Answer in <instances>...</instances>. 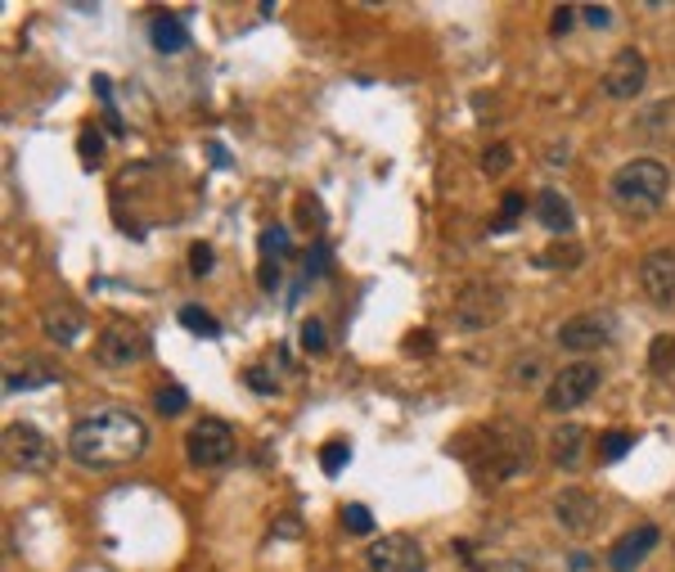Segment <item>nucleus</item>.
Wrapping results in <instances>:
<instances>
[{
	"instance_id": "f257e3e1",
	"label": "nucleus",
	"mask_w": 675,
	"mask_h": 572,
	"mask_svg": "<svg viewBox=\"0 0 675 572\" xmlns=\"http://www.w3.org/2000/svg\"><path fill=\"white\" fill-rule=\"evenodd\" d=\"M149 446V429L144 419L131 415V410H95L73 424L68 433V450L81 469H117V465H131L144 456Z\"/></svg>"
},
{
	"instance_id": "f03ea898",
	"label": "nucleus",
	"mask_w": 675,
	"mask_h": 572,
	"mask_svg": "<svg viewBox=\"0 0 675 572\" xmlns=\"http://www.w3.org/2000/svg\"><path fill=\"white\" fill-rule=\"evenodd\" d=\"M482 442V465L491 478H518V473H527L532 460H536V450H532V433L527 429H518L513 419H496V424H486L477 433Z\"/></svg>"
},
{
	"instance_id": "7ed1b4c3",
	"label": "nucleus",
	"mask_w": 675,
	"mask_h": 572,
	"mask_svg": "<svg viewBox=\"0 0 675 572\" xmlns=\"http://www.w3.org/2000/svg\"><path fill=\"white\" fill-rule=\"evenodd\" d=\"M608 190H612V199H617V207H626V213H653V207L666 199V190H671V171L658 158H631L626 167L612 171Z\"/></svg>"
},
{
	"instance_id": "20e7f679",
	"label": "nucleus",
	"mask_w": 675,
	"mask_h": 572,
	"mask_svg": "<svg viewBox=\"0 0 675 572\" xmlns=\"http://www.w3.org/2000/svg\"><path fill=\"white\" fill-rule=\"evenodd\" d=\"M149 352V334H144V325L140 320H113L104 325V334L95 339V360L109 370H127L136 366V360H144Z\"/></svg>"
},
{
	"instance_id": "39448f33",
	"label": "nucleus",
	"mask_w": 675,
	"mask_h": 572,
	"mask_svg": "<svg viewBox=\"0 0 675 572\" xmlns=\"http://www.w3.org/2000/svg\"><path fill=\"white\" fill-rule=\"evenodd\" d=\"M0 446H5L10 469H18V473H46L54 465V442L37 424H23V419L5 429Z\"/></svg>"
},
{
	"instance_id": "423d86ee",
	"label": "nucleus",
	"mask_w": 675,
	"mask_h": 572,
	"mask_svg": "<svg viewBox=\"0 0 675 572\" xmlns=\"http://www.w3.org/2000/svg\"><path fill=\"white\" fill-rule=\"evenodd\" d=\"M595 387H599V366H590V360H572V366H563L555 379H549L545 387V410H576V406H586L595 397Z\"/></svg>"
},
{
	"instance_id": "0eeeda50",
	"label": "nucleus",
	"mask_w": 675,
	"mask_h": 572,
	"mask_svg": "<svg viewBox=\"0 0 675 572\" xmlns=\"http://www.w3.org/2000/svg\"><path fill=\"white\" fill-rule=\"evenodd\" d=\"M505 316V293L491 280H469L455 297V325L459 329H486Z\"/></svg>"
},
{
	"instance_id": "6e6552de",
	"label": "nucleus",
	"mask_w": 675,
	"mask_h": 572,
	"mask_svg": "<svg viewBox=\"0 0 675 572\" xmlns=\"http://www.w3.org/2000/svg\"><path fill=\"white\" fill-rule=\"evenodd\" d=\"M186 456L199 469H217L226 460H234V433L221 419H199V424L186 433Z\"/></svg>"
},
{
	"instance_id": "1a4fd4ad",
	"label": "nucleus",
	"mask_w": 675,
	"mask_h": 572,
	"mask_svg": "<svg viewBox=\"0 0 675 572\" xmlns=\"http://www.w3.org/2000/svg\"><path fill=\"white\" fill-rule=\"evenodd\" d=\"M644 81H649V64H644V54L639 50H617V54H612V64L603 68V77H599V90L608 100L626 104V100H639Z\"/></svg>"
},
{
	"instance_id": "9d476101",
	"label": "nucleus",
	"mask_w": 675,
	"mask_h": 572,
	"mask_svg": "<svg viewBox=\"0 0 675 572\" xmlns=\"http://www.w3.org/2000/svg\"><path fill=\"white\" fill-rule=\"evenodd\" d=\"M365 563L370 572H423V546L406 532H392L365 550Z\"/></svg>"
},
{
	"instance_id": "9b49d317",
	"label": "nucleus",
	"mask_w": 675,
	"mask_h": 572,
	"mask_svg": "<svg viewBox=\"0 0 675 572\" xmlns=\"http://www.w3.org/2000/svg\"><path fill=\"white\" fill-rule=\"evenodd\" d=\"M639 289L653 307L675 312V253L671 249H658L639 262Z\"/></svg>"
},
{
	"instance_id": "f8f14e48",
	"label": "nucleus",
	"mask_w": 675,
	"mask_h": 572,
	"mask_svg": "<svg viewBox=\"0 0 675 572\" xmlns=\"http://www.w3.org/2000/svg\"><path fill=\"white\" fill-rule=\"evenodd\" d=\"M612 343V316L603 312H581L559 329V347L568 352H599Z\"/></svg>"
},
{
	"instance_id": "ddd939ff",
	"label": "nucleus",
	"mask_w": 675,
	"mask_h": 572,
	"mask_svg": "<svg viewBox=\"0 0 675 572\" xmlns=\"http://www.w3.org/2000/svg\"><path fill=\"white\" fill-rule=\"evenodd\" d=\"M658 541H662V532H658L653 523H639V527H631L622 541H612V550H608V568H612V572H635L644 559H649V555L658 550Z\"/></svg>"
},
{
	"instance_id": "4468645a",
	"label": "nucleus",
	"mask_w": 675,
	"mask_h": 572,
	"mask_svg": "<svg viewBox=\"0 0 675 572\" xmlns=\"http://www.w3.org/2000/svg\"><path fill=\"white\" fill-rule=\"evenodd\" d=\"M555 519H559L568 532L586 536V532L599 523V496L581 492V487H568V492H559V496H555Z\"/></svg>"
},
{
	"instance_id": "2eb2a0df",
	"label": "nucleus",
	"mask_w": 675,
	"mask_h": 572,
	"mask_svg": "<svg viewBox=\"0 0 675 572\" xmlns=\"http://www.w3.org/2000/svg\"><path fill=\"white\" fill-rule=\"evenodd\" d=\"M586 442H590V433L581 424H559L555 437H549V460H555L563 473H576L586 465Z\"/></svg>"
},
{
	"instance_id": "dca6fc26",
	"label": "nucleus",
	"mask_w": 675,
	"mask_h": 572,
	"mask_svg": "<svg viewBox=\"0 0 675 572\" xmlns=\"http://www.w3.org/2000/svg\"><path fill=\"white\" fill-rule=\"evenodd\" d=\"M536 221H540L549 234H568V230H572V203H568L559 190H540V194H536Z\"/></svg>"
},
{
	"instance_id": "f3484780",
	"label": "nucleus",
	"mask_w": 675,
	"mask_h": 572,
	"mask_svg": "<svg viewBox=\"0 0 675 572\" xmlns=\"http://www.w3.org/2000/svg\"><path fill=\"white\" fill-rule=\"evenodd\" d=\"M649 374L675 393V334H658L649 343Z\"/></svg>"
},
{
	"instance_id": "a211bd4d",
	"label": "nucleus",
	"mask_w": 675,
	"mask_h": 572,
	"mask_svg": "<svg viewBox=\"0 0 675 572\" xmlns=\"http://www.w3.org/2000/svg\"><path fill=\"white\" fill-rule=\"evenodd\" d=\"M41 325H46V334H50L54 343H73L81 329H86V316H81L77 307H50Z\"/></svg>"
},
{
	"instance_id": "6ab92c4d",
	"label": "nucleus",
	"mask_w": 675,
	"mask_h": 572,
	"mask_svg": "<svg viewBox=\"0 0 675 572\" xmlns=\"http://www.w3.org/2000/svg\"><path fill=\"white\" fill-rule=\"evenodd\" d=\"M153 46H158V50H167V54H176V50H186L190 46V33H186V23H180V18H171V14H158V18H153Z\"/></svg>"
},
{
	"instance_id": "aec40b11",
	"label": "nucleus",
	"mask_w": 675,
	"mask_h": 572,
	"mask_svg": "<svg viewBox=\"0 0 675 572\" xmlns=\"http://www.w3.org/2000/svg\"><path fill=\"white\" fill-rule=\"evenodd\" d=\"M631 446H635V437H631V433H603V437H599V446H595V456H599V465H617Z\"/></svg>"
},
{
	"instance_id": "412c9836",
	"label": "nucleus",
	"mask_w": 675,
	"mask_h": 572,
	"mask_svg": "<svg viewBox=\"0 0 675 572\" xmlns=\"http://www.w3.org/2000/svg\"><path fill=\"white\" fill-rule=\"evenodd\" d=\"M523 207H527V199H523V194H518V190H509V194L500 199V217H496V221H491V230H496V234L513 230V226H518V217H523Z\"/></svg>"
},
{
	"instance_id": "4be33fe9",
	"label": "nucleus",
	"mask_w": 675,
	"mask_h": 572,
	"mask_svg": "<svg viewBox=\"0 0 675 572\" xmlns=\"http://www.w3.org/2000/svg\"><path fill=\"white\" fill-rule=\"evenodd\" d=\"M347 460H352V446L343 442V437H333V442H324L320 446V469L333 478V473H343L347 469Z\"/></svg>"
},
{
	"instance_id": "5701e85b",
	"label": "nucleus",
	"mask_w": 675,
	"mask_h": 572,
	"mask_svg": "<svg viewBox=\"0 0 675 572\" xmlns=\"http://www.w3.org/2000/svg\"><path fill=\"white\" fill-rule=\"evenodd\" d=\"M180 325H186L190 334H203V339H217L221 334V325L212 320L203 307H180Z\"/></svg>"
},
{
	"instance_id": "b1692460",
	"label": "nucleus",
	"mask_w": 675,
	"mask_h": 572,
	"mask_svg": "<svg viewBox=\"0 0 675 572\" xmlns=\"http://www.w3.org/2000/svg\"><path fill=\"white\" fill-rule=\"evenodd\" d=\"M343 527L352 532V536H370L374 532V514L365 505H343Z\"/></svg>"
},
{
	"instance_id": "393cba45",
	"label": "nucleus",
	"mask_w": 675,
	"mask_h": 572,
	"mask_svg": "<svg viewBox=\"0 0 675 572\" xmlns=\"http://www.w3.org/2000/svg\"><path fill=\"white\" fill-rule=\"evenodd\" d=\"M513 167V154H509V144H491L486 154H482V171L486 176H505Z\"/></svg>"
},
{
	"instance_id": "a878e982",
	"label": "nucleus",
	"mask_w": 675,
	"mask_h": 572,
	"mask_svg": "<svg viewBox=\"0 0 675 572\" xmlns=\"http://www.w3.org/2000/svg\"><path fill=\"white\" fill-rule=\"evenodd\" d=\"M153 406H158L163 415H180V410H186V406H190V397H186V387H176V383H167V387H163V393H158V397H153Z\"/></svg>"
},
{
	"instance_id": "bb28decb",
	"label": "nucleus",
	"mask_w": 675,
	"mask_h": 572,
	"mask_svg": "<svg viewBox=\"0 0 675 572\" xmlns=\"http://www.w3.org/2000/svg\"><path fill=\"white\" fill-rule=\"evenodd\" d=\"M297 226H306V230H320V226H324L320 199H311V194H302V199H297Z\"/></svg>"
},
{
	"instance_id": "cd10ccee",
	"label": "nucleus",
	"mask_w": 675,
	"mask_h": 572,
	"mask_svg": "<svg viewBox=\"0 0 675 572\" xmlns=\"http://www.w3.org/2000/svg\"><path fill=\"white\" fill-rule=\"evenodd\" d=\"M77 154H81V163H100V154H104V136H100L95 127H86L81 140H77Z\"/></svg>"
},
{
	"instance_id": "c85d7f7f",
	"label": "nucleus",
	"mask_w": 675,
	"mask_h": 572,
	"mask_svg": "<svg viewBox=\"0 0 675 572\" xmlns=\"http://www.w3.org/2000/svg\"><path fill=\"white\" fill-rule=\"evenodd\" d=\"M262 249H266V257H270V253L284 257V253H289V230H284V226H270V230L262 234Z\"/></svg>"
},
{
	"instance_id": "c756f323",
	"label": "nucleus",
	"mask_w": 675,
	"mask_h": 572,
	"mask_svg": "<svg viewBox=\"0 0 675 572\" xmlns=\"http://www.w3.org/2000/svg\"><path fill=\"white\" fill-rule=\"evenodd\" d=\"M302 347L311 352V356L324 352V325H320V320H306V325H302Z\"/></svg>"
},
{
	"instance_id": "7c9ffc66",
	"label": "nucleus",
	"mask_w": 675,
	"mask_h": 572,
	"mask_svg": "<svg viewBox=\"0 0 675 572\" xmlns=\"http://www.w3.org/2000/svg\"><path fill=\"white\" fill-rule=\"evenodd\" d=\"M536 262H540V266H563V270H568V266H576V262H581V249H576V244H568V249H555V253H540Z\"/></svg>"
},
{
	"instance_id": "2f4dec72",
	"label": "nucleus",
	"mask_w": 675,
	"mask_h": 572,
	"mask_svg": "<svg viewBox=\"0 0 675 572\" xmlns=\"http://www.w3.org/2000/svg\"><path fill=\"white\" fill-rule=\"evenodd\" d=\"M473 572H532V563H523V559H482V563H473Z\"/></svg>"
},
{
	"instance_id": "473e14b6",
	"label": "nucleus",
	"mask_w": 675,
	"mask_h": 572,
	"mask_svg": "<svg viewBox=\"0 0 675 572\" xmlns=\"http://www.w3.org/2000/svg\"><path fill=\"white\" fill-rule=\"evenodd\" d=\"M581 18H586V27H595V33L612 27V10L608 5H581Z\"/></svg>"
},
{
	"instance_id": "72a5a7b5",
	"label": "nucleus",
	"mask_w": 675,
	"mask_h": 572,
	"mask_svg": "<svg viewBox=\"0 0 675 572\" xmlns=\"http://www.w3.org/2000/svg\"><path fill=\"white\" fill-rule=\"evenodd\" d=\"M576 14H581V10L559 5V10H555V18H549V33H555V37H568V33H572V23H576Z\"/></svg>"
},
{
	"instance_id": "f704fd0d",
	"label": "nucleus",
	"mask_w": 675,
	"mask_h": 572,
	"mask_svg": "<svg viewBox=\"0 0 675 572\" xmlns=\"http://www.w3.org/2000/svg\"><path fill=\"white\" fill-rule=\"evenodd\" d=\"M212 262H217V257H212V244H194L190 249V270H194V276H207Z\"/></svg>"
},
{
	"instance_id": "c9c22d12",
	"label": "nucleus",
	"mask_w": 675,
	"mask_h": 572,
	"mask_svg": "<svg viewBox=\"0 0 675 572\" xmlns=\"http://www.w3.org/2000/svg\"><path fill=\"white\" fill-rule=\"evenodd\" d=\"M243 379L253 383V393H280V387H275V374H270V370H262V366H253Z\"/></svg>"
},
{
	"instance_id": "e433bc0d",
	"label": "nucleus",
	"mask_w": 675,
	"mask_h": 572,
	"mask_svg": "<svg viewBox=\"0 0 675 572\" xmlns=\"http://www.w3.org/2000/svg\"><path fill=\"white\" fill-rule=\"evenodd\" d=\"M536 370H540V360H536V352H532L527 360H523V356H518V360H513V366H509V383H518V379H532Z\"/></svg>"
},
{
	"instance_id": "4c0bfd02",
	"label": "nucleus",
	"mask_w": 675,
	"mask_h": 572,
	"mask_svg": "<svg viewBox=\"0 0 675 572\" xmlns=\"http://www.w3.org/2000/svg\"><path fill=\"white\" fill-rule=\"evenodd\" d=\"M406 352H410V356H428V352H433V334H428V329L410 334V339H406Z\"/></svg>"
},
{
	"instance_id": "58836bf2",
	"label": "nucleus",
	"mask_w": 675,
	"mask_h": 572,
	"mask_svg": "<svg viewBox=\"0 0 675 572\" xmlns=\"http://www.w3.org/2000/svg\"><path fill=\"white\" fill-rule=\"evenodd\" d=\"M572 572H590V559L586 555H572Z\"/></svg>"
}]
</instances>
